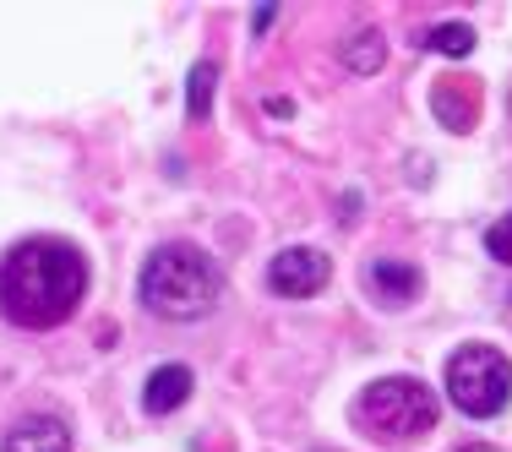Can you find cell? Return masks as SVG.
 <instances>
[{
  "mask_svg": "<svg viewBox=\"0 0 512 452\" xmlns=\"http://www.w3.org/2000/svg\"><path fill=\"white\" fill-rule=\"evenodd\" d=\"M82 295H88V256L71 240L33 235L0 256V316L11 327H28V333L60 327L82 305Z\"/></svg>",
  "mask_w": 512,
  "mask_h": 452,
  "instance_id": "obj_1",
  "label": "cell"
},
{
  "mask_svg": "<svg viewBox=\"0 0 512 452\" xmlns=\"http://www.w3.org/2000/svg\"><path fill=\"white\" fill-rule=\"evenodd\" d=\"M137 289H142V305L153 316H164V322H202L218 305V295H224V273H218V262L202 246L164 240V246L148 251Z\"/></svg>",
  "mask_w": 512,
  "mask_h": 452,
  "instance_id": "obj_2",
  "label": "cell"
},
{
  "mask_svg": "<svg viewBox=\"0 0 512 452\" xmlns=\"http://www.w3.org/2000/svg\"><path fill=\"white\" fill-rule=\"evenodd\" d=\"M436 414H442V403L414 376H376L355 398L360 431L376 436V442H420V436H431Z\"/></svg>",
  "mask_w": 512,
  "mask_h": 452,
  "instance_id": "obj_3",
  "label": "cell"
},
{
  "mask_svg": "<svg viewBox=\"0 0 512 452\" xmlns=\"http://www.w3.org/2000/svg\"><path fill=\"white\" fill-rule=\"evenodd\" d=\"M447 398L469 420H491L512 398V360L496 344H463L447 360Z\"/></svg>",
  "mask_w": 512,
  "mask_h": 452,
  "instance_id": "obj_4",
  "label": "cell"
},
{
  "mask_svg": "<svg viewBox=\"0 0 512 452\" xmlns=\"http://www.w3.org/2000/svg\"><path fill=\"white\" fill-rule=\"evenodd\" d=\"M327 284H333V262L316 246H284L267 262V289L284 295V300H311V295H322Z\"/></svg>",
  "mask_w": 512,
  "mask_h": 452,
  "instance_id": "obj_5",
  "label": "cell"
},
{
  "mask_svg": "<svg viewBox=\"0 0 512 452\" xmlns=\"http://www.w3.org/2000/svg\"><path fill=\"white\" fill-rule=\"evenodd\" d=\"M365 289H371L382 305H414L425 289L420 267L414 262H393V256H376L371 267H365Z\"/></svg>",
  "mask_w": 512,
  "mask_h": 452,
  "instance_id": "obj_6",
  "label": "cell"
},
{
  "mask_svg": "<svg viewBox=\"0 0 512 452\" xmlns=\"http://www.w3.org/2000/svg\"><path fill=\"white\" fill-rule=\"evenodd\" d=\"M0 452H71V431L55 414H28V420H17L6 431Z\"/></svg>",
  "mask_w": 512,
  "mask_h": 452,
  "instance_id": "obj_7",
  "label": "cell"
},
{
  "mask_svg": "<svg viewBox=\"0 0 512 452\" xmlns=\"http://www.w3.org/2000/svg\"><path fill=\"white\" fill-rule=\"evenodd\" d=\"M186 398H191V371L186 365H158V371L148 376V387H142V409L148 414H175Z\"/></svg>",
  "mask_w": 512,
  "mask_h": 452,
  "instance_id": "obj_8",
  "label": "cell"
},
{
  "mask_svg": "<svg viewBox=\"0 0 512 452\" xmlns=\"http://www.w3.org/2000/svg\"><path fill=\"white\" fill-rule=\"evenodd\" d=\"M474 82L469 77H447V82H436V120H442V126H453V131H469L474 126Z\"/></svg>",
  "mask_w": 512,
  "mask_h": 452,
  "instance_id": "obj_9",
  "label": "cell"
},
{
  "mask_svg": "<svg viewBox=\"0 0 512 452\" xmlns=\"http://www.w3.org/2000/svg\"><path fill=\"white\" fill-rule=\"evenodd\" d=\"M382 60H387V39L376 28H355L344 39V66L349 71H360V77H371V71H382Z\"/></svg>",
  "mask_w": 512,
  "mask_h": 452,
  "instance_id": "obj_10",
  "label": "cell"
},
{
  "mask_svg": "<svg viewBox=\"0 0 512 452\" xmlns=\"http://www.w3.org/2000/svg\"><path fill=\"white\" fill-rule=\"evenodd\" d=\"M420 44H425V50H436V55H447V60H463L474 50V28H469V22H436V28L420 33Z\"/></svg>",
  "mask_w": 512,
  "mask_h": 452,
  "instance_id": "obj_11",
  "label": "cell"
},
{
  "mask_svg": "<svg viewBox=\"0 0 512 452\" xmlns=\"http://www.w3.org/2000/svg\"><path fill=\"white\" fill-rule=\"evenodd\" d=\"M213 82H218V66H213V60L191 66V82H186V109H191V120H207V115H213Z\"/></svg>",
  "mask_w": 512,
  "mask_h": 452,
  "instance_id": "obj_12",
  "label": "cell"
},
{
  "mask_svg": "<svg viewBox=\"0 0 512 452\" xmlns=\"http://www.w3.org/2000/svg\"><path fill=\"white\" fill-rule=\"evenodd\" d=\"M485 251H491L502 267H512V213H507V218H496V224L485 229Z\"/></svg>",
  "mask_w": 512,
  "mask_h": 452,
  "instance_id": "obj_13",
  "label": "cell"
},
{
  "mask_svg": "<svg viewBox=\"0 0 512 452\" xmlns=\"http://www.w3.org/2000/svg\"><path fill=\"white\" fill-rule=\"evenodd\" d=\"M273 17H278V6H256L251 28H256V33H267V28H273Z\"/></svg>",
  "mask_w": 512,
  "mask_h": 452,
  "instance_id": "obj_14",
  "label": "cell"
},
{
  "mask_svg": "<svg viewBox=\"0 0 512 452\" xmlns=\"http://www.w3.org/2000/svg\"><path fill=\"white\" fill-rule=\"evenodd\" d=\"M458 452H496V447H485V442H469V447H458Z\"/></svg>",
  "mask_w": 512,
  "mask_h": 452,
  "instance_id": "obj_15",
  "label": "cell"
},
{
  "mask_svg": "<svg viewBox=\"0 0 512 452\" xmlns=\"http://www.w3.org/2000/svg\"><path fill=\"white\" fill-rule=\"evenodd\" d=\"M507 104H512V93H507Z\"/></svg>",
  "mask_w": 512,
  "mask_h": 452,
  "instance_id": "obj_16",
  "label": "cell"
}]
</instances>
